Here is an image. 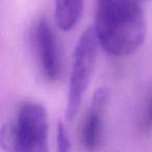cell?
I'll list each match as a JSON object with an SVG mask.
<instances>
[{
    "label": "cell",
    "mask_w": 152,
    "mask_h": 152,
    "mask_svg": "<svg viewBox=\"0 0 152 152\" xmlns=\"http://www.w3.org/2000/svg\"><path fill=\"white\" fill-rule=\"evenodd\" d=\"M93 28L105 52L127 56L143 45L147 22L139 0H97Z\"/></svg>",
    "instance_id": "1"
},
{
    "label": "cell",
    "mask_w": 152,
    "mask_h": 152,
    "mask_svg": "<svg viewBox=\"0 0 152 152\" xmlns=\"http://www.w3.org/2000/svg\"><path fill=\"white\" fill-rule=\"evenodd\" d=\"M48 115L37 102L20 106L14 121L1 128L0 143L4 152H49Z\"/></svg>",
    "instance_id": "2"
},
{
    "label": "cell",
    "mask_w": 152,
    "mask_h": 152,
    "mask_svg": "<svg viewBox=\"0 0 152 152\" xmlns=\"http://www.w3.org/2000/svg\"><path fill=\"white\" fill-rule=\"evenodd\" d=\"M97 38L93 26L88 27L79 38L73 52L70 73L66 118L71 121L80 107L83 97L90 85L98 51Z\"/></svg>",
    "instance_id": "3"
},
{
    "label": "cell",
    "mask_w": 152,
    "mask_h": 152,
    "mask_svg": "<svg viewBox=\"0 0 152 152\" xmlns=\"http://www.w3.org/2000/svg\"><path fill=\"white\" fill-rule=\"evenodd\" d=\"M34 44L43 75L56 80L61 73V51L56 36L46 18H40L34 27Z\"/></svg>",
    "instance_id": "4"
},
{
    "label": "cell",
    "mask_w": 152,
    "mask_h": 152,
    "mask_svg": "<svg viewBox=\"0 0 152 152\" xmlns=\"http://www.w3.org/2000/svg\"><path fill=\"white\" fill-rule=\"evenodd\" d=\"M108 100L110 90L107 88L101 87L96 90L81 130V141L89 152H94L100 145L103 127V115Z\"/></svg>",
    "instance_id": "5"
},
{
    "label": "cell",
    "mask_w": 152,
    "mask_h": 152,
    "mask_svg": "<svg viewBox=\"0 0 152 152\" xmlns=\"http://www.w3.org/2000/svg\"><path fill=\"white\" fill-rule=\"evenodd\" d=\"M83 0H55V21L61 30L69 31L78 23Z\"/></svg>",
    "instance_id": "6"
},
{
    "label": "cell",
    "mask_w": 152,
    "mask_h": 152,
    "mask_svg": "<svg viewBox=\"0 0 152 152\" xmlns=\"http://www.w3.org/2000/svg\"><path fill=\"white\" fill-rule=\"evenodd\" d=\"M56 147L57 152H71V140H70L67 128L61 122L57 124Z\"/></svg>",
    "instance_id": "7"
},
{
    "label": "cell",
    "mask_w": 152,
    "mask_h": 152,
    "mask_svg": "<svg viewBox=\"0 0 152 152\" xmlns=\"http://www.w3.org/2000/svg\"><path fill=\"white\" fill-rule=\"evenodd\" d=\"M144 126H145V129H147V130L152 127V97L149 102V105H148V107H147V110H146Z\"/></svg>",
    "instance_id": "8"
},
{
    "label": "cell",
    "mask_w": 152,
    "mask_h": 152,
    "mask_svg": "<svg viewBox=\"0 0 152 152\" xmlns=\"http://www.w3.org/2000/svg\"><path fill=\"white\" fill-rule=\"evenodd\" d=\"M139 1H140V2L142 3V2H144V1H146V0H139Z\"/></svg>",
    "instance_id": "9"
}]
</instances>
